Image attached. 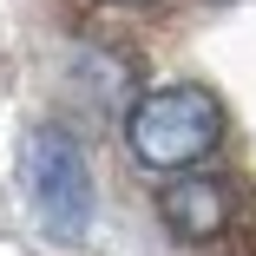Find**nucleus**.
<instances>
[{
    "label": "nucleus",
    "instance_id": "f03ea898",
    "mask_svg": "<svg viewBox=\"0 0 256 256\" xmlns=\"http://www.w3.org/2000/svg\"><path fill=\"white\" fill-rule=\"evenodd\" d=\"M20 164H26V190L46 210V224H60L66 236H86L92 224V171H86V151L72 132L60 125H33L20 144Z\"/></svg>",
    "mask_w": 256,
    "mask_h": 256
},
{
    "label": "nucleus",
    "instance_id": "7ed1b4c3",
    "mask_svg": "<svg viewBox=\"0 0 256 256\" xmlns=\"http://www.w3.org/2000/svg\"><path fill=\"white\" fill-rule=\"evenodd\" d=\"M158 217H164V230L178 243H210L230 224V190L210 171H178L164 184V197H158Z\"/></svg>",
    "mask_w": 256,
    "mask_h": 256
},
{
    "label": "nucleus",
    "instance_id": "f257e3e1",
    "mask_svg": "<svg viewBox=\"0 0 256 256\" xmlns=\"http://www.w3.org/2000/svg\"><path fill=\"white\" fill-rule=\"evenodd\" d=\"M224 138V98L210 86H158L125 112V144L144 171H190L217 151Z\"/></svg>",
    "mask_w": 256,
    "mask_h": 256
}]
</instances>
